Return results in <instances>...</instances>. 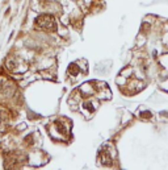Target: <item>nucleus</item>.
Returning <instances> with one entry per match:
<instances>
[{"label": "nucleus", "instance_id": "4", "mask_svg": "<svg viewBox=\"0 0 168 170\" xmlns=\"http://www.w3.org/2000/svg\"><path fill=\"white\" fill-rule=\"evenodd\" d=\"M160 62H161V66H164V67H166L167 70H168V54H166V56L161 57Z\"/></svg>", "mask_w": 168, "mask_h": 170}, {"label": "nucleus", "instance_id": "3", "mask_svg": "<svg viewBox=\"0 0 168 170\" xmlns=\"http://www.w3.org/2000/svg\"><path fill=\"white\" fill-rule=\"evenodd\" d=\"M63 121H65V120H57L55 123L53 124L54 130H59V137L60 138H63V136H65V137L70 136V125L65 127V125H63Z\"/></svg>", "mask_w": 168, "mask_h": 170}, {"label": "nucleus", "instance_id": "1", "mask_svg": "<svg viewBox=\"0 0 168 170\" xmlns=\"http://www.w3.org/2000/svg\"><path fill=\"white\" fill-rule=\"evenodd\" d=\"M37 25L39 28L45 29V30H55L57 29V24H55V20H54L53 16L50 15H42L39 16L37 20H36Z\"/></svg>", "mask_w": 168, "mask_h": 170}, {"label": "nucleus", "instance_id": "5", "mask_svg": "<svg viewBox=\"0 0 168 170\" xmlns=\"http://www.w3.org/2000/svg\"><path fill=\"white\" fill-rule=\"evenodd\" d=\"M142 116L145 117V119H150V117H151V114H150V112H143Z\"/></svg>", "mask_w": 168, "mask_h": 170}, {"label": "nucleus", "instance_id": "2", "mask_svg": "<svg viewBox=\"0 0 168 170\" xmlns=\"http://www.w3.org/2000/svg\"><path fill=\"white\" fill-rule=\"evenodd\" d=\"M113 157H114V153L111 154L109 153V148L108 147H104L100 150V158H101V163L104 166H111L113 163Z\"/></svg>", "mask_w": 168, "mask_h": 170}]
</instances>
